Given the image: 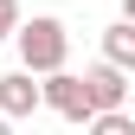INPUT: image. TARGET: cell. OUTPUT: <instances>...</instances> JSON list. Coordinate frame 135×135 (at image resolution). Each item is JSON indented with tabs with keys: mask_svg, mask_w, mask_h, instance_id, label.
Listing matches in <instances>:
<instances>
[{
	"mask_svg": "<svg viewBox=\"0 0 135 135\" xmlns=\"http://www.w3.org/2000/svg\"><path fill=\"white\" fill-rule=\"evenodd\" d=\"M20 39V64L26 71H64V52H71V32H64V20H52V13H39L32 26H20L13 32Z\"/></svg>",
	"mask_w": 135,
	"mask_h": 135,
	"instance_id": "1",
	"label": "cell"
},
{
	"mask_svg": "<svg viewBox=\"0 0 135 135\" xmlns=\"http://www.w3.org/2000/svg\"><path fill=\"white\" fill-rule=\"evenodd\" d=\"M39 103H52L58 116H71V122H90V97H84V77H71V71H45V84H39Z\"/></svg>",
	"mask_w": 135,
	"mask_h": 135,
	"instance_id": "2",
	"label": "cell"
},
{
	"mask_svg": "<svg viewBox=\"0 0 135 135\" xmlns=\"http://www.w3.org/2000/svg\"><path fill=\"white\" fill-rule=\"evenodd\" d=\"M84 97H90V109H122V97H129V77L116 71V64H90L84 71Z\"/></svg>",
	"mask_w": 135,
	"mask_h": 135,
	"instance_id": "3",
	"label": "cell"
},
{
	"mask_svg": "<svg viewBox=\"0 0 135 135\" xmlns=\"http://www.w3.org/2000/svg\"><path fill=\"white\" fill-rule=\"evenodd\" d=\"M32 109H39V84H32V71L0 77V116H32Z\"/></svg>",
	"mask_w": 135,
	"mask_h": 135,
	"instance_id": "4",
	"label": "cell"
},
{
	"mask_svg": "<svg viewBox=\"0 0 135 135\" xmlns=\"http://www.w3.org/2000/svg\"><path fill=\"white\" fill-rule=\"evenodd\" d=\"M103 58L116 64V71H135V26H129V20H116V26L103 32Z\"/></svg>",
	"mask_w": 135,
	"mask_h": 135,
	"instance_id": "5",
	"label": "cell"
},
{
	"mask_svg": "<svg viewBox=\"0 0 135 135\" xmlns=\"http://www.w3.org/2000/svg\"><path fill=\"white\" fill-rule=\"evenodd\" d=\"M90 135H135V116H122V109H97V116H90Z\"/></svg>",
	"mask_w": 135,
	"mask_h": 135,
	"instance_id": "6",
	"label": "cell"
},
{
	"mask_svg": "<svg viewBox=\"0 0 135 135\" xmlns=\"http://www.w3.org/2000/svg\"><path fill=\"white\" fill-rule=\"evenodd\" d=\"M20 32V0H0V39Z\"/></svg>",
	"mask_w": 135,
	"mask_h": 135,
	"instance_id": "7",
	"label": "cell"
},
{
	"mask_svg": "<svg viewBox=\"0 0 135 135\" xmlns=\"http://www.w3.org/2000/svg\"><path fill=\"white\" fill-rule=\"evenodd\" d=\"M122 20H129V26H135V0H122Z\"/></svg>",
	"mask_w": 135,
	"mask_h": 135,
	"instance_id": "8",
	"label": "cell"
},
{
	"mask_svg": "<svg viewBox=\"0 0 135 135\" xmlns=\"http://www.w3.org/2000/svg\"><path fill=\"white\" fill-rule=\"evenodd\" d=\"M0 135H13V116H0Z\"/></svg>",
	"mask_w": 135,
	"mask_h": 135,
	"instance_id": "9",
	"label": "cell"
}]
</instances>
